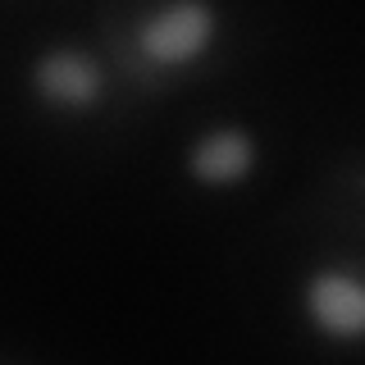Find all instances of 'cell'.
Instances as JSON below:
<instances>
[{"label":"cell","instance_id":"cell-1","mask_svg":"<svg viewBox=\"0 0 365 365\" xmlns=\"http://www.w3.org/2000/svg\"><path fill=\"white\" fill-rule=\"evenodd\" d=\"M142 51L155 60H187L210 37V9L201 5H169L142 23Z\"/></svg>","mask_w":365,"mask_h":365},{"label":"cell","instance_id":"cell-3","mask_svg":"<svg viewBox=\"0 0 365 365\" xmlns=\"http://www.w3.org/2000/svg\"><path fill=\"white\" fill-rule=\"evenodd\" d=\"M37 83H41L46 96L60 101V106H87L101 87V73L83 51H55L37 64Z\"/></svg>","mask_w":365,"mask_h":365},{"label":"cell","instance_id":"cell-2","mask_svg":"<svg viewBox=\"0 0 365 365\" xmlns=\"http://www.w3.org/2000/svg\"><path fill=\"white\" fill-rule=\"evenodd\" d=\"M311 311L324 334L356 338L365 334V283L347 274H319L311 283Z\"/></svg>","mask_w":365,"mask_h":365},{"label":"cell","instance_id":"cell-4","mask_svg":"<svg viewBox=\"0 0 365 365\" xmlns=\"http://www.w3.org/2000/svg\"><path fill=\"white\" fill-rule=\"evenodd\" d=\"M192 169L210 182H233L251 169V142L242 133H210V137H201Z\"/></svg>","mask_w":365,"mask_h":365}]
</instances>
